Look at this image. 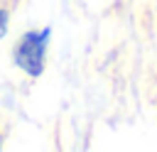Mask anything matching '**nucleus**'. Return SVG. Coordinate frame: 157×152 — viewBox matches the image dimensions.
Listing matches in <instances>:
<instances>
[{
	"label": "nucleus",
	"instance_id": "2",
	"mask_svg": "<svg viewBox=\"0 0 157 152\" xmlns=\"http://www.w3.org/2000/svg\"><path fill=\"white\" fill-rule=\"evenodd\" d=\"M7 20H10V12L5 7H0V37H5V32H7Z\"/></svg>",
	"mask_w": 157,
	"mask_h": 152
},
{
	"label": "nucleus",
	"instance_id": "3",
	"mask_svg": "<svg viewBox=\"0 0 157 152\" xmlns=\"http://www.w3.org/2000/svg\"><path fill=\"white\" fill-rule=\"evenodd\" d=\"M0 147H2V142H0Z\"/></svg>",
	"mask_w": 157,
	"mask_h": 152
},
{
	"label": "nucleus",
	"instance_id": "1",
	"mask_svg": "<svg viewBox=\"0 0 157 152\" xmlns=\"http://www.w3.org/2000/svg\"><path fill=\"white\" fill-rule=\"evenodd\" d=\"M52 39V29L42 27V29H29L20 37V42L12 49V59L15 66L22 69L27 76L37 78L44 74V64H47V47Z\"/></svg>",
	"mask_w": 157,
	"mask_h": 152
}]
</instances>
